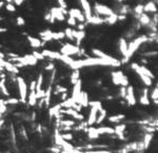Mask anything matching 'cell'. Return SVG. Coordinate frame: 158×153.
Instances as JSON below:
<instances>
[{
    "instance_id": "obj_1",
    "label": "cell",
    "mask_w": 158,
    "mask_h": 153,
    "mask_svg": "<svg viewBox=\"0 0 158 153\" xmlns=\"http://www.w3.org/2000/svg\"><path fill=\"white\" fill-rule=\"evenodd\" d=\"M148 40V37L145 35H142V36H139L137 38H135L134 40H132L130 44H128V52H126V60L130 59L132 56L134 55L136 51L140 48V45L142 44H145V41Z\"/></svg>"
},
{
    "instance_id": "obj_2",
    "label": "cell",
    "mask_w": 158,
    "mask_h": 153,
    "mask_svg": "<svg viewBox=\"0 0 158 153\" xmlns=\"http://www.w3.org/2000/svg\"><path fill=\"white\" fill-rule=\"evenodd\" d=\"M101 108V104L99 101H93L91 102V110H90V114L88 117V125L92 126L96 123V119L98 117V112L100 111Z\"/></svg>"
},
{
    "instance_id": "obj_3",
    "label": "cell",
    "mask_w": 158,
    "mask_h": 153,
    "mask_svg": "<svg viewBox=\"0 0 158 153\" xmlns=\"http://www.w3.org/2000/svg\"><path fill=\"white\" fill-rule=\"evenodd\" d=\"M94 10L98 15L104 16V17H109V16H112L113 14H115L114 10H112L110 6H105V4L99 3V2H95Z\"/></svg>"
},
{
    "instance_id": "obj_4",
    "label": "cell",
    "mask_w": 158,
    "mask_h": 153,
    "mask_svg": "<svg viewBox=\"0 0 158 153\" xmlns=\"http://www.w3.org/2000/svg\"><path fill=\"white\" fill-rule=\"evenodd\" d=\"M18 85V91H19V96H20V101L25 102L26 97H28V86H26L24 79L22 77H17L16 78Z\"/></svg>"
},
{
    "instance_id": "obj_5",
    "label": "cell",
    "mask_w": 158,
    "mask_h": 153,
    "mask_svg": "<svg viewBox=\"0 0 158 153\" xmlns=\"http://www.w3.org/2000/svg\"><path fill=\"white\" fill-rule=\"evenodd\" d=\"M112 80H113L114 85H120L121 87L126 88L129 86V80L126 76L123 75L121 71H116V72L112 73Z\"/></svg>"
},
{
    "instance_id": "obj_6",
    "label": "cell",
    "mask_w": 158,
    "mask_h": 153,
    "mask_svg": "<svg viewBox=\"0 0 158 153\" xmlns=\"http://www.w3.org/2000/svg\"><path fill=\"white\" fill-rule=\"evenodd\" d=\"M80 49L77 45H74L71 44H66L61 47L60 49V54L66 55V56H73V55L79 54Z\"/></svg>"
},
{
    "instance_id": "obj_7",
    "label": "cell",
    "mask_w": 158,
    "mask_h": 153,
    "mask_svg": "<svg viewBox=\"0 0 158 153\" xmlns=\"http://www.w3.org/2000/svg\"><path fill=\"white\" fill-rule=\"evenodd\" d=\"M92 52H93V54L95 55V57H98V58L104 59V60H107V61H110V63H113L116 64L117 67L120 66V61L117 60V59L114 58V57H112V56H110V55H107V53H104V52L100 51V50L93 49Z\"/></svg>"
},
{
    "instance_id": "obj_8",
    "label": "cell",
    "mask_w": 158,
    "mask_h": 153,
    "mask_svg": "<svg viewBox=\"0 0 158 153\" xmlns=\"http://www.w3.org/2000/svg\"><path fill=\"white\" fill-rule=\"evenodd\" d=\"M37 97H36V81L33 80L30 83V94L28 96V102L31 107H34L37 104Z\"/></svg>"
},
{
    "instance_id": "obj_9",
    "label": "cell",
    "mask_w": 158,
    "mask_h": 153,
    "mask_svg": "<svg viewBox=\"0 0 158 153\" xmlns=\"http://www.w3.org/2000/svg\"><path fill=\"white\" fill-rule=\"evenodd\" d=\"M132 69H133V70L138 74V76L140 77L141 81H142V82L145 83V86H148V87H149V86L152 85V78L148 77L147 75H145V74L141 72V71L139 70V64H137V63H132Z\"/></svg>"
},
{
    "instance_id": "obj_10",
    "label": "cell",
    "mask_w": 158,
    "mask_h": 153,
    "mask_svg": "<svg viewBox=\"0 0 158 153\" xmlns=\"http://www.w3.org/2000/svg\"><path fill=\"white\" fill-rule=\"evenodd\" d=\"M81 87H82V83H81V80L79 79L77 82L74 83V87H73V91H72V98L74 99V101L76 102V104H78L79 101V98H80V95L81 93H82V89H81Z\"/></svg>"
},
{
    "instance_id": "obj_11",
    "label": "cell",
    "mask_w": 158,
    "mask_h": 153,
    "mask_svg": "<svg viewBox=\"0 0 158 153\" xmlns=\"http://www.w3.org/2000/svg\"><path fill=\"white\" fill-rule=\"evenodd\" d=\"M50 13H51V16H52V21L54 22L55 19L63 21L64 20V14H66V12L64 11V9H61L60 6H59V8H53Z\"/></svg>"
},
{
    "instance_id": "obj_12",
    "label": "cell",
    "mask_w": 158,
    "mask_h": 153,
    "mask_svg": "<svg viewBox=\"0 0 158 153\" xmlns=\"http://www.w3.org/2000/svg\"><path fill=\"white\" fill-rule=\"evenodd\" d=\"M80 2V6L82 8L83 15L85 17V20H88V18H91L93 16V12H92V6H91L88 0H79Z\"/></svg>"
},
{
    "instance_id": "obj_13",
    "label": "cell",
    "mask_w": 158,
    "mask_h": 153,
    "mask_svg": "<svg viewBox=\"0 0 158 153\" xmlns=\"http://www.w3.org/2000/svg\"><path fill=\"white\" fill-rule=\"evenodd\" d=\"M69 15H70V17H73L74 19L78 20L79 22H85V15H83V12L79 9H76V8L71 9L70 11H69Z\"/></svg>"
},
{
    "instance_id": "obj_14",
    "label": "cell",
    "mask_w": 158,
    "mask_h": 153,
    "mask_svg": "<svg viewBox=\"0 0 158 153\" xmlns=\"http://www.w3.org/2000/svg\"><path fill=\"white\" fill-rule=\"evenodd\" d=\"M41 54L44 58H50V59H53V60H60V57H61L60 52L51 51V50H43V51L41 52Z\"/></svg>"
},
{
    "instance_id": "obj_15",
    "label": "cell",
    "mask_w": 158,
    "mask_h": 153,
    "mask_svg": "<svg viewBox=\"0 0 158 153\" xmlns=\"http://www.w3.org/2000/svg\"><path fill=\"white\" fill-rule=\"evenodd\" d=\"M124 98L126 99V101L129 102V105L134 106L136 104V98H135V94H134V89L132 86H128L126 87V94Z\"/></svg>"
},
{
    "instance_id": "obj_16",
    "label": "cell",
    "mask_w": 158,
    "mask_h": 153,
    "mask_svg": "<svg viewBox=\"0 0 158 153\" xmlns=\"http://www.w3.org/2000/svg\"><path fill=\"white\" fill-rule=\"evenodd\" d=\"M64 113V114H68V115H70L72 117H74L75 119H78V120H82L83 119V115L82 114H80L79 112L75 111L74 109H66V110H61V114Z\"/></svg>"
},
{
    "instance_id": "obj_17",
    "label": "cell",
    "mask_w": 158,
    "mask_h": 153,
    "mask_svg": "<svg viewBox=\"0 0 158 153\" xmlns=\"http://www.w3.org/2000/svg\"><path fill=\"white\" fill-rule=\"evenodd\" d=\"M28 44H30L31 47L34 48V49H38V48H40L42 44H43L41 41V39L33 37V36H28Z\"/></svg>"
},
{
    "instance_id": "obj_18",
    "label": "cell",
    "mask_w": 158,
    "mask_h": 153,
    "mask_svg": "<svg viewBox=\"0 0 158 153\" xmlns=\"http://www.w3.org/2000/svg\"><path fill=\"white\" fill-rule=\"evenodd\" d=\"M3 67H4V70H6L8 72L12 73V74H18V72H19V70H18L17 67H16L14 63H9V61L4 60Z\"/></svg>"
},
{
    "instance_id": "obj_19",
    "label": "cell",
    "mask_w": 158,
    "mask_h": 153,
    "mask_svg": "<svg viewBox=\"0 0 158 153\" xmlns=\"http://www.w3.org/2000/svg\"><path fill=\"white\" fill-rule=\"evenodd\" d=\"M61 110H62V108H61L60 104L52 107V108H50V110H49L50 116H55V117H57V118H59V117H60Z\"/></svg>"
},
{
    "instance_id": "obj_20",
    "label": "cell",
    "mask_w": 158,
    "mask_h": 153,
    "mask_svg": "<svg viewBox=\"0 0 158 153\" xmlns=\"http://www.w3.org/2000/svg\"><path fill=\"white\" fill-rule=\"evenodd\" d=\"M39 36L41 38V41H51L53 40V31L51 30H45L39 33Z\"/></svg>"
},
{
    "instance_id": "obj_21",
    "label": "cell",
    "mask_w": 158,
    "mask_h": 153,
    "mask_svg": "<svg viewBox=\"0 0 158 153\" xmlns=\"http://www.w3.org/2000/svg\"><path fill=\"white\" fill-rule=\"evenodd\" d=\"M157 11L156 4L154 3V1H148L145 3V6H143V12L145 13H154Z\"/></svg>"
},
{
    "instance_id": "obj_22",
    "label": "cell",
    "mask_w": 158,
    "mask_h": 153,
    "mask_svg": "<svg viewBox=\"0 0 158 153\" xmlns=\"http://www.w3.org/2000/svg\"><path fill=\"white\" fill-rule=\"evenodd\" d=\"M87 22L90 23V25H102V23H104V18H101V17H99V16H94V15H93L92 17L88 19Z\"/></svg>"
},
{
    "instance_id": "obj_23",
    "label": "cell",
    "mask_w": 158,
    "mask_h": 153,
    "mask_svg": "<svg viewBox=\"0 0 158 153\" xmlns=\"http://www.w3.org/2000/svg\"><path fill=\"white\" fill-rule=\"evenodd\" d=\"M119 50H120V53L122 54V56L126 57V52H128V42L124 38L119 39Z\"/></svg>"
},
{
    "instance_id": "obj_24",
    "label": "cell",
    "mask_w": 158,
    "mask_h": 153,
    "mask_svg": "<svg viewBox=\"0 0 158 153\" xmlns=\"http://www.w3.org/2000/svg\"><path fill=\"white\" fill-rule=\"evenodd\" d=\"M78 104L80 105L81 107H88V93L87 92H83L81 93L80 95V98H79Z\"/></svg>"
},
{
    "instance_id": "obj_25",
    "label": "cell",
    "mask_w": 158,
    "mask_h": 153,
    "mask_svg": "<svg viewBox=\"0 0 158 153\" xmlns=\"http://www.w3.org/2000/svg\"><path fill=\"white\" fill-rule=\"evenodd\" d=\"M99 135L101 134H115L114 128H110V127H99L97 128Z\"/></svg>"
},
{
    "instance_id": "obj_26",
    "label": "cell",
    "mask_w": 158,
    "mask_h": 153,
    "mask_svg": "<svg viewBox=\"0 0 158 153\" xmlns=\"http://www.w3.org/2000/svg\"><path fill=\"white\" fill-rule=\"evenodd\" d=\"M51 95H52V85H49L47 89L45 90V96H44V106L49 107L50 101H51Z\"/></svg>"
},
{
    "instance_id": "obj_27",
    "label": "cell",
    "mask_w": 158,
    "mask_h": 153,
    "mask_svg": "<svg viewBox=\"0 0 158 153\" xmlns=\"http://www.w3.org/2000/svg\"><path fill=\"white\" fill-rule=\"evenodd\" d=\"M88 136L91 140H96V138L99 137V133H98L97 128H94V127H91V128L88 129Z\"/></svg>"
},
{
    "instance_id": "obj_28",
    "label": "cell",
    "mask_w": 158,
    "mask_h": 153,
    "mask_svg": "<svg viewBox=\"0 0 158 153\" xmlns=\"http://www.w3.org/2000/svg\"><path fill=\"white\" fill-rule=\"evenodd\" d=\"M76 102L74 101V99L72 98V97H69V98H66V100H63V101L60 104L61 108H64V109H70L72 107L75 105Z\"/></svg>"
},
{
    "instance_id": "obj_29",
    "label": "cell",
    "mask_w": 158,
    "mask_h": 153,
    "mask_svg": "<svg viewBox=\"0 0 158 153\" xmlns=\"http://www.w3.org/2000/svg\"><path fill=\"white\" fill-rule=\"evenodd\" d=\"M139 22L142 25H151V18L149 17L147 13H142L139 15Z\"/></svg>"
},
{
    "instance_id": "obj_30",
    "label": "cell",
    "mask_w": 158,
    "mask_h": 153,
    "mask_svg": "<svg viewBox=\"0 0 158 153\" xmlns=\"http://www.w3.org/2000/svg\"><path fill=\"white\" fill-rule=\"evenodd\" d=\"M115 130V134H117L121 140H123V133H124V130H126V125H117L116 127L114 128Z\"/></svg>"
},
{
    "instance_id": "obj_31",
    "label": "cell",
    "mask_w": 158,
    "mask_h": 153,
    "mask_svg": "<svg viewBox=\"0 0 158 153\" xmlns=\"http://www.w3.org/2000/svg\"><path fill=\"white\" fill-rule=\"evenodd\" d=\"M118 21V14H113L112 16H109V17L104 18V23H107V25H115V23Z\"/></svg>"
},
{
    "instance_id": "obj_32",
    "label": "cell",
    "mask_w": 158,
    "mask_h": 153,
    "mask_svg": "<svg viewBox=\"0 0 158 153\" xmlns=\"http://www.w3.org/2000/svg\"><path fill=\"white\" fill-rule=\"evenodd\" d=\"M140 102L143 106H149L150 105V99H149V94H148V90H143V93L140 97Z\"/></svg>"
},
{
    "instance_id": "obj_33",
    "label": "cell",
    "mask_w": 158,
    "mask_h": 153,
    "mask_svg": "<svg viewBox=\"0 0 158 153\" xmlns=\"http://www.w3.org/2000/svg\"><path fill=\"white\" fill-rule=\"evenodd\" d=\"M6 78H1V79H0V91H1L3 95H6V96H9V93L8 88H6Z\"/></svg>"
},
{
    "instance_id": "obj_34",
    "label": "cell",
    "mask_w": 158,
    "mask_h": 153,
    "mask_svg": "<svg viewBox=\"0 0 158 153\" xmlns=\"http://www.w3.org/2000/svg\"><path fill=\"white\" fill-rule=\"evenodd\" d=\"M42 83H43V75H42V74H39L37 80H36V91H39L42 89L41 88Z\"/></svg>"
},
{
    "instance_id": "obj_35",
    "label": "cell",
    "mask_w": 158,
    "mask_h": 153,
    "mask_svg": "<svg viewBox=\"0 0 158 153\" xmlns=\"http://www.w3.org/2000/svg\"><path fill=\"white\" fill-rule=\"evenodd\" d=\"M139 70L141 71V72H142L143 74H145V75H147L148 77H150V78H154V74H153L152 72H151V71L149 70V69L148 68H145V66H139Z\"/></svg>"
},
{
    "instance_id": "obj_36",
    "label": "cell",
    "mask_w": 158,
    "mask_h": 153,
    "mask_svg": "<svg viewBox=\"0 0 158 153\" xmlns=\"http://www.w3.org/2000/svg\"><path fill=\"white\" fill-rule=\"evenodd\" d=\"M124 118L123 114H117V115H113L111 117H109V120L112 121V123H119L120 120H122Z\"/></svg>"
},
{
    "instance_id": "obj_37",
    "label": "cell",
    "mask_w": 158,
    "mask_h": 153,
    "mask_svg": "<svg viewBox=\"0 0 158 153\" xmlns=\"http://www.w3.org/2000/svg\"><path fill=\"white\" fill-rule=\"evenodd\" d=\"M60 60H61L63 63H66V64H68V66H70V64L74 61V59L72 58L71 56H66V55H62V54H61Z\"/></svg>"
},
{
    "instance_id": "obj_38",
    "label": "cell",
    "mask_w": 158,
    "mask_h": 153,
    "mask_svg": "<svg viewBox=\"0 0 158 153\" xmlns=\"http://www.w3.org/2000/svg\"><path fill=\"white\" fill-rule=\"evenodd\" d=\"M66 37L64 32H53V40H60Z\"/></svg>"
},
{
    "instance_id": "obj_39",
    "label": "cell",
    "mask_w": 158,
    "mask_h": 153,
    "mask_svg": "<svg viewBox=\"0 0 158 153\" xmlns=\"http://www.w3.org/2000/svg\"><path fill=\"white\" fill-rule=\"evenodd\" d=\"M99 112H100V114L98 115L99 117H97V119H96V124H100L105 118V116H107V111H105V110L101 109Z\"/></svg>"
},
{
    "instance_id": "obj_40",
    "label": "cell",
    "mask_w": 158,
    "mask_h": 153,
    "mask_svg": "<svg viewBox=\"0 0 158 153\" xmlns=\"http://www.w3.org/2000/svg\"><path fill=\"white\" fill-rule=\"evenodd\" d=\"M60 125L61 126H64V127H68V128H70V127L75 126V121H74V120H70V119H66V120H60Z\"/></svg>"
},
{
    "instance_id": "obj_41",
    "label": "cell",
    "mask_w": 158,
    "mask_h": 153,
    "mask_svg": "<svg viewBox=\"0 0 158 153\" xmlns=\"http://www.w3.org/2000/svg\"><path fill=\"white\" fill-rule=\"evenodd\" d=\"M71 80L73 83L77 82V81L79 80V70H74L73 74L71 75Z\"/></svg>"
},
{
    "instance_id": "obj_42",
    "label": "cell",
    "mask_w": 158,
    "mask_h": 153,
    "mask_svg": "<svg viewBox=\"0 0 158 153\" xmlns=\"http://www.w3.org/2000/svg\"><path fill=\"white\" fill-rule=\"evenodd\" d=\"M64 35L66 37H68L70 40H74V36H73V29L71 28H68L64 30Z\"/></svg>"
},
{
    "instance_id": "obj_43",
    "label": "cell",
    "mask_w": 158,
    "mask_h": 153,
    "mask_svg": "<svg viewBox=\"0 0 158 153\" xmlns=\"http://www.w3.org/2000/svg\"><path fill=\"white\" fill-rule=\"evenodd\" d=\"M20 101L19 99L17 98H8V99H4V104L8 106V105H16Z\"/></svg>"
},
{
    "instance_id": "obj_44",
    "label": "cell",
    "mask_w": 158,
    "mask_h": 153,
    "mask_svg": "<svg viewBox=\"0 0 158 153\" xmlns=\"http://www.w3.org/2000/svg\"><path fill=\"white\" fill-rule=\"evenodd\" d=\"M6 9L8 12H11V13H14L16 11V6L14 3H6Z\"/></svg>"
},
{
    "instance_id": "obj_45",
    "label": "cell",
    "mask_w": 158,
    "mask_h": 153,
    "mask_svg": "<svg viewBox=\"0 0 158 153\" xmlns=\"http://www.w3.org/2000/svg\"><path fill=\"white\" fill-rule=\"evenodd\" d=\"M16 25H19V27H22V25H25V20L23 17H21V16H18L17 18H16Z\"/></svg>"
},
{
    "instance_id": "obj_46",
    "label": "cell",
    "mask_w": 158,
    "mask_h": 153,
    "mask_svg": "<svg viewBox=\"0 0 158 153\" xmlns=\"http://www.w3.org/2000/svg\"><path fill=\"white\" fill-rule=\"evenodd\" d=\"M61 137L63 138L66 142H70V140H73V134H72V133H63V134H61Z\"/></svg>"
},
{
    "instance_id": "obj_47",
    "label": "cell",
    "mask_w": 158,
    "mask_h": 153,
    "mask_svg": "<svg viewBox=\"0 0 158 153\" xmlns=\"http://www.w3.org/2000/svg\"><path fill=\"white\" fill-rule=\"evenodd\" d=\"M68 92V89L64 87H61V86H57L56 89H55V94L57 93H66Z\"/></svg>"
},
{
    "instance_id": "obj_48",
    "label": "cell",
    "mask_w": 158,
    "mask_h": 153,
    "mask_svg": "<svg viewBox=\"0 0 158 153\" xmlns=\"http://www.w3.org/2000/svg\"><path fill=\"white\" fill-rule=\"evenodd\" d=\"M81 153H111L109 150H88V151H81Z\"/></svg>"
},
{
    "instance_id": "obj_49",
    "label": "cell",
    "mask_w": 158,
    "mask_h": 153,
    "mask_svg": "<svg viewBox=\"0 0 158 153\" xmlns=\"http://www.w3.org/2000/svg\"><path fill=\"white\" fill-rule=\"evenodd\" d=\"M33 56L35 57L36 59H37V60H43L44 59V57L42 56V54H41V52H33Z\"/></svg>"
},
{
    "instance_id": "obj_50",
    "label": "cell",
    "mask_w": 158,
    "mask_h": 153,
    "mask_svg": "<svg viewBox=\"0 0 158 153\" xmlns=\"http://www.w3.org/2000/svg\"><path fill=\"white\" fill-rule=\"evenodd\" d=\"M151 98L154 100L158 99V88H155V89L152 91V93H151Z\"/></svg>"
},
{
    "instance_id": "obj_51",
    "label": "cell",
    "mask_w": 158,
    "mask_h": 153,
    "mask_svg": "<svg viewBox=\"0 0 158 153\" xmlns=\"http://www.w3.org/2000/svg\"><path fill=\"white\" fill-rule=\"evenodd\" d=\"M66 21H68V23H69V25H70V27H75V25H77V20H76V19H74L73 17H69Z\"/></svg>"
},
{
    "instance_id": "obj_52",
    "label": "cell",
    "mask_w": 158,
    "mask_h": 153,
    "mask_svg": "<svg viewBox=\"0 0 158 153\" xmlns=\"http://www.w3.org/2000/svg\"><path fill=\"white\" fill-rule=\"evenodd\" d=\"M54 69H55V66H54V63H49V64H47V67H45V68H44V70H47V71H50V70H54Z\"/></svg>"
},
{
    "instance_id": "obj_53",
    "label": "cell",
    "mask_w": 158,
    "mask_h": 153,
    "mask_svg": "<svg viewBox=\"0 0 158 153\" xmlns=\"http://www.w3.org/2000/svg\"><path fill=\"white\" fill-rule=\"evenodd\" d=\"M12 140H13V144H16V136H15V131L14 128L12 127Z\"/></svg>"
},
{
    "instance_id": "obj_54",
    "label": "cell",
    "mask_w": 158,
    "mask_h": 153,
    "mask_svg": "<svg viewBox=\"0 0 158 153\" xmlns=\"http://www.w3.org/2000/svg\"><path fill=\"white\" fill-rule=\"evenodd\" d=\"M24 1H25V0H15L14 3H15V6H21V4H22Z\"/></svg>"
},
{
    "instance_id": "obj_55",
    "label": "cell",
    "mask_w": 158,
    "mask_h": 153,
    "mask_svg": "<svg viewBox=\"0 0 158 153\" xmlns=\"http://www.w3.org/2000/svg\"><path fill=\"white\" fill-rule=\"evenodd\" d=\"M3 63H4V59H0V71L4 70V67H3Z\"/></svg>"
},
{
    "instance_id": "obj_56",
    "label": "cell",
    "mask_w": 158,
    "mask_h": 153,
    "mask_svg": "<svg viewBox=\"0 0 158 153\" xmlns=\"http://www.w3.org/2000/svg\"><path fill=\"white\" fill-rule=\"evenodd\" d=\"M4 1H6V3H14V2H15V0H4Z\"/></svg>"
},
{
    "instance_id": "obj_57",
    "label": "cell",
    "mask_w": 158,
    "mask_h": 153,
    "mask_svg": "<svg viewBox=\"0 0 158 153\" xmlns=\"http://www.w3.org/2000/svg\"><path fill=\"white\" fill-rule=\"evenodd\" d=\"M6 32V28H0V33H4Z\"/></svg>"
},
{
    "instance_id": "obj_58",
    "label": "cell",
    "mask_w": 158,
    "mask_h": 153,
    "mask_svg": "<svg viewBox=\"0 0 158 153\" xmlns=\"http://www.w3.org/2000/svg\"><path fill=\"white\" fill-rule=\"evenodd\" d=\"M4 58V54L2 52H0V59H3Z\"/></svg>"
},
{
    "instance_id": "obj_59",
    "label": "cell",
    "mask_w": 158,
    "mask_h": 153,
    "mask_svg": "<svg viewBox=\"0 0 158 153\" xmlns=\"http://www.w3.org/2000/svg\"><path fill=\"white\" fill-rule=\"evenodd\" d=\"M38 132H39V133H41V126H38Z\"/></svg>"
},
{
    "instance_id": "obj_60",
    "label": "cell",
    "mask_w": 158,
    "mask_h": 153,
    "mask_svg": "<svg viewBox=\"0 0 158 153\" xmlns=\"http://www.w3.org/2000/svg\"><path fill=\"white\" fill-rule=\"evenodd\" d=\"M3 4H4V1H0V8L3 6Z\"/></svg>"
},
{
    "instance_id": "obj_61",
    "label": "cell",
    "mask_w": 158,
    "mask_h": 153,
    "mask_svg": "<svg viewBox=\"0 0 158 153\" xmlns=\"http://www.w3.org/2000/svg\"><path fill=\"white\" fill-rule=\"evenodd\" d=\"M0 119H1V115H0Z\"/></svg>"
},
{
    "instance_id": "obj_62",
    "label": "cell",
    "mask_w": 158,
    "mask_h": 153,
    "mask_svg": "<svg viewBox=\"0 0 158 153\" xmlns=\"http://www.w3.org/2000/svg\"><path fill=\"white\" fill-rule=\"evenodd\" d=\"M0 153H1V152H0Z\"/></svg>"
}]
</instances>
